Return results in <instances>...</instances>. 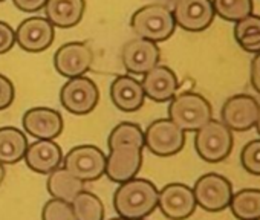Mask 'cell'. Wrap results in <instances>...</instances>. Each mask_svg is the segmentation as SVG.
Returning a JSON list of instances; mask_svg holds the SVG:
<instances>
[{"instance_id": "1", "label": "cell", "mask_w": 260, "mask_h": 220, "mask_svg": "<svg viewBox=\"0 0 260 220\" xmlns=\"http://www.w3.org/2000/svg\"><path fill=\"white\" fill-rule=\"evenodd\" d=\"M158 194L153 182L134 177L119 184L113 194V208L125 220H141L158 208Z\"/></svg>"}, {"instance_id": "2", "label": "cell", "mask_w": 260, "mask_h": 220, "mask_svg": "<svg viewBox=\"0 0 260 220\" xmlns=\"http://www.w3.org/2000/svg\"><path fill=\"white\" fill-rule=\"evenodd\" d=\"M130 28L137 37L152 40L155 43L169 40L176 29V22L172 10L161 4H150L134 13Z\"/></svg>"}, {"instance_id": "3", "label": "cell", "mask_w": 260, "mask_h": 220, "mask_svg": "<svg viewBox=\"0 0 260 220\" xmlns=\"http://www.w3.org/2000/svg\"><path fill=\"white\" fill-rule=\"evenodd\" d=\"M213 118V108L207 98L196 92L175 95L169 105V120L184 132H196Z\"/></svg>"}, {"instance_id": "4", "label": "cell", "mask_w": 260, "mask_h": 220, "mask_svg": "<svg viewBox=\"0 0 260 220\" xmlns=\"http://www.w3.org/2000/svg\"><path fill=\"white\" fill-rule=\"evenodd\" d=\"M233 132L217 120H210L205 126L196 130L194 149L201 159L210 164L225 161L233 150Z\"/></svg>"}, {"instance_id": "5", "label": "cell", "mask_w": 260, "mask_h": 220, "mask_svg": "<svg viewBox=\"0 0 260 220\" xmlns=\"http://www.w3.org/2000/svg\"><path fill=\"white\" fill-rule=\"evenodd\" d=\"M184 145L185 132L169 118L153 121L144 132V147H147L156 156H173L179 153Z\"/></svg>"}, {"instance_id": "6", "label": "cell", "mask_w": 260, "mask_h": 220, "mask_svg": "<svg viewBox=\"0 0 260 220\" xmlns=\"http://www.w3.org/2000/svg\"><path fill=\"white\" fill-rule=\"evenodd\" d=\"M193 194L198 206L208 212H219L230 206L233 197V185L225 176L208 173L196 180Z\"/></svg>"}, {"instance_id": "7", "label": "cell", "mask_w": 260, "mask_h": 220, "mask_svg": "<svg viewBox=\"0 0 260 220\" xmlns=\"http://www.w3.org/2000/svg\"><path fill=\"white\" fill-rule=\"evenodd\" d=\"M100 101V89L98 86L87 77H75L69 78L68 83L63 84L60 90V102L74 115H87Z\"/></svg>"}, {"instance_id": "8", "label": "cell", "mask_w": 260, "mask_h": 220, "mask_svg": "<svg viewBox=\"0 0 260 220\" xmlns=\"http://www.w3.org/2000/svg\"><path fill=\"white\" fill-rule=\"evenodd\" d=\"M63 167L80 180H98L106 170V155L96 145H77L63 158Z\"/></svg>"}, {"instance_id": "9", "label": "cell", "mask_w": 260, "mask_h": 220, "mask_svg": "<svg viewBox=\"0 0 260 220\" xmlns=\"http://www.w3.org/2000/svg\"><path fill=\"white\" fill-rule=\"evenodd\" d=\"M143 149L137 144H121L110 149V153L106 156L104 174L115 184L137 177L143 165Z\"/></svg>"}, {"instance_id": "10", "label": "cell", "mask_w": 260, "mask_h": 220, "mask_svg": "<svg viewBox=\"0 0 260 220\" xmlns=\"http://www.w3.org/2000/svg\"><path fill=\"white\" fill-rule=\"evenodd\" d=\"M161 49L158 45L147 39H132L121 49V61L124 69L134 75H144L159 64Z\"/></svg>"}, {"instance_id": "11", "label": "cell", "mask_w": 260, "mask_h": 220, "mask_svg": "<svg viewBox=\"0 0 260 220\" xmlns=\"http://www.w3.org/2000/svg\"><path fill=\"white\" fill-rule=\"evenodd\" d=\"M260 104L251 95L239 93L230 96L220 110L222 123L231 132H246L257 123Z\"/></svg>"}, {"instance_id": "12", "label": "cell", "mask_w": 260, "mask_h": 220, "mask_svg": "<svg viewBox=\"0 0 260 220\" xmlns=\"http://www.w3.org/2000/svg\"><path fill=\"white\" fill-rule=\"evenodd\" d=\"M193 188L185 184H167L158 194V208L170 220H185L196 211Z\"/></svg>"}, {"instance_id": "13", "label": "cell", "mask_w": 260, "mask_h": 220, "mask_svg": "<svg viewBox=\"0 0 260 220\" xmlns=\"http://www.w3.org/2000/svg\"><path fill=\"white\" fill-rule=\"evenodd\" d=\"M172 13L176 26L188 32L205 31L216 16L211 0H176Z\"/></svg>"}, {"instance_id": "14", "label": "cell", "mask_w": 260, "mask_h": 220, "mask_svg": "<svg viewBox=\"0 0 260 220\" xmlns=\"http://www.w3.org/2000/svg\"><path fill=\"white\" fill-rule=\"evenodd\" d=\"M93 63L92 49L83 42H71L60 46L54 55L57 72L66 78L84 75Z\"/></svg>"}, {"instance_id": "15", "label": "cell", "mask_w": 260, "mask_h": 220, "mask_svg": "<svg viewBox=\"0 0 260 220\" xmlns=\"http://www.w3.org/2000/svg\"><path fill=\"white\" fill-rule=\"evenodd\" d=\"M54 25L46 17H29L16 31V43L28 52L46 51L54 43Z\"/></svg>"}, {"instance_id": "16", "label": "cell", "mask_w": 260, "mask_h": 220, "mask_svg": "<svg viewBox=\"0 0 260 220\" xmlns=\"http://www.w3.org/2000/svg\"><path fill=\"white\" fill-rule=\"evenodd\" d=\"M23 129L37 139H55L61 135L64 123L61 115L49 107H32L23 115Z\"/></svg>"}, {"instance_id": "17", "label": "cell", "mask_w": 260, "mask_h": 220, "mask_svg": "<svg viewBox=\"0 0 260 220\" xmlns=\"http://www.w3.org/2000/svg\"><path fill=\"white\" fill-rule=\"evenodd\" d=\"M110 99L121 112L132 114L143 107L146 93L141 81L130 75H119L112 81Z\"/></svg>"}, {"instance_id": "18", "label": "cell", "mask_w": 260, "mask_h": 220, "mask_svg": "<svg viewBox=\"0 0 260 220\" xmlns=\"http://www.w3.org/2000/svg\"><path fill=\"white\" fill-rule=\"evenodd\" d=\"M141 86L147 98L156 102H166L176 95L179 89V81L176 74L169 66L158 64L143 75Z\"/></svg>"}, {"instance_id": "19", "label": "cell", "mask_w": 260, "mask_h": 220, "mask_svg": "<svg viewBox=\"0 0 260 220\" xmlns=\"http://www.w3.org/2000/svg\"><path fill=\"white\" fill-rule=\"evenodd\" d=\"M23 159L32 171L49 174L63 164V152L54 139H39L28 145Z\"/></svg>"}, {"instance_id": "20", "label": "cell", "mask_w": 260, "mask_h": 220, "mask_svg": "<svg viewBox=\"0 0 260 220\" xmlns=\"http://www.w3.org/2000/svg\"><path fill=\"white\" fill-rule=\"evenodd\" d=\"M86 10V0H48L45 5L46 19L57 28L77 26Z\"/></svg>"}, {"instance_id": "21", "label": "cell", "mask_w": 260, "mask_h": 220, "mask_svg": "<svg viewBox=\"0 0 260 220\" xmlns=\"http://www.w3.org/2000/svg\"><path fill=\"white\" fill-rule=\"evenodd\" d=\"M28 145V138L22 130L16 127L0 129V162L4 165H13L22 161Z\"/></svg>"}, {"instance_id": "22", "label": "cell", "mask_w": 260, "mask_h": 220, "mask_svg": "<svg viewBox=\"0 0 260 220\" xmlns=\"http://www.w3.org/2000/svg\"><path fill=\"white\" fill-rule=\"evenodd\" d=\"M46 188L54 199L72 202L75 196L84 190V182L71 174L64 167H58L48 174Z\"/></svg>"}, {"instance_id": "23", "label": "cell", "mask_w": 260, "mask_h": 220, "mask_svg": "<svg viewBox=\"0 0 260 220\" xmlns=\"http://www.w3.org/2000/svg\"><path fill=\"white\" fill-rule=\"evenodd\" d=\"M228 208L239 220H260V190L245 188L233 193Z\"/></svg>"}, {"instance_id": "24", "label": "cell", "mask_w": 260, "mask_h": 220, "mask_svg": "<svg viewBox=\"0 0 260 220\" xmlns=\"http://www.w3.org/2000/svg\"><path fill=\"white\" fill-rule=\"evenodd\" d=\"M234 39L243 51L249 54H258L260 52V16L249 14L248 17L236 22Z\"/></svg>"}, {"instance_id": "25", "label": "cell", "mask_w": 260, "mask_h": 220, "mask_svg": "<svg viewBox=\"0 0 260 220\" xmlns=\"http://www.w3.org/2000/svg\"><path fill=\"white\" fill-rule=\"evenodd\" d=\"M77 220H104V205L101 199L90 193L81 191L71 202Z\"/></svg>"}, {"instance_id": "26", "label": "cell", "mask_w": 260, "mask_h": 220, "mask_svg": "<svg viewBox=\"0 0 260 220\" xmlns=\"http://www.w3.org/2000/svg\"><path fill=\"white\" fill-rule=\"evenodd\" d=\"M214 13L226 22H239L254 11L252 0H211Z\"/></svg>"}, {"instance_id": "27", "label": "cell", "mask_w": 260, "mask_h": 220, "mask_svg": "<svg viewBox=\"0 0 260 220\" xmlns=\"http://www.w3.org/2000/svg\"><path fill=\"white\" fill-rule=\"evenodd\" d=\"M121 144H137L140 147H144L143 129L134 123H119L116 127L112 129L107 139V145L109 149H113Z\"/></svg>"}, {"instance_id": "28", "label": "cell", "mask_w": 260, "mask_h": 220, "mask_svg": "<svg viewBox=\"0 0 260 220\" xmlns=\"http://www.w3.org/2000/svg\"><path fill=\"white\" fill-rule=\"evenodd\" d=\"M42 220H77L71 202L61 199H51L42 209Z\"/></svg>"}, {"instance_id": "29", "label": "cell", "mask_w": 260, "mask_h": 220, "mask_svg": "<svg viewBox=\"0 0 260 220\" xmlns=\"http://www.w3.org/2000/svg\"><path fill=\"white\" fill-rule=\"evenodd\" d=\"M240 164L245 171L260 176V139L249 141L240 152Z\"/></svg>"}, {"instance_id": "30", "label": "cell", "mask_w": 260, "mask_h": 220, "mask_svg": "<svg viewBox=\"0 0 260 220\" xmlns=\"http://www.w3.org/2000/svg\"><path fill=\"white\" fill-rule=\"evenodd\" d=\"M16 98V89L10 78L0 74V110L8 108Z\"/></svg>"}, {"instance_id": "31", "label": "cell", "mask_w": 260, "mask_h": 220, "mask_svg": "<svg viewBox=\"0 0 260 220\" xmlns=\"http://www.w3.org/2000/svg\"><path fill=\"white\" fill-rule=\"evenodd\" d=\"M16 45V32L14 29L7 23L0 22V55L10 52Z\"/></svg>"}, {"instance_id": "32", "label": "cell", "mask_w": 260, "mask_h": 220, "mask_svg": "<svg viewBox=\"0 0 260 220\" xmlns=\"http://www.w3.org/2000/svg\"><path fill=\"white\" fill-rule=\"evenodd\" d=\"M48 0H13L17 10L23 13H37L42 8H45Z\"/></svg>"}, {"instance_id": "33", "label": "cell", "mask_w": 260, "mask_h": 220, "mask_svg": "<svg viewBox=\"0 0 260 220\" xmlns=\"http://www.w3.org/2000/svg\"><path fill=\"white\" fill-rule=\"evenodd\" d=\"M251 84L254 90L260 95V52L251 61Z\"/></svg>"}, {"instance_id": "34", "label": "cell", "mask_w": 260, "mask_h": 220, "mask_svg": "<svg viewBox=\"0 0 260 220\" xmlns=\"http://www.w3.org/2000/svg\"><path fill=\"white\" fill-rule=\"evenodd\" d=\"M5 174H7V170H5L4 164L0 162V185H2V182H4V179H5Z\"/></svg>"}, {"instance_id": "35", "label": "cell", "mask_w": 260, "mask_h": 220, "mask_svg": "<svg viewBox=\"0 0 260 220\" xmlns=\"http://www.w3.org/2000/svg\"><path fill=\"white\" fill-rule=\"evenodd\" d=\"M255 129H257V133L260 135V107H258V117H257V123H255V126H254Z\"/></svg>"}, {"instance_id": "36", "label": "cell", "mask_w": 260, "mask_h": 220, "mask_svg": "<svg viewBox=\"0 0 260 220\" xmlns=\"http://www.w3.org/2000/svg\"><path fill=\"white\" fill-rule=\"evenodd\" d=\"M110 220H125V218H122V217H113V218H110Z\"/></svg>"}, {"instance_id": "37", "label": "cell", "mask_w": 260, "mask_h": 220, "mask_svg": "<svg viewBox=\"0 0 260 220\" xmlns=\"http://www.w3.org/2000/svg\"><path fill=\"white\" fill-rule=\"evenodd\" d=\"M0 2H4V0H0Z\"/></svg>"}, {"instance_id": "38", "label": "cell", "mask_w": 260, "mask_h": 220, "mask_svg": "<svg viewBox=\"0 0 260 220\" xmlns=\"http://www.w3.org/2000/svg\"><path fill=\"white\" fill-rule=\"evenodd\" d=\"M141 220H144V218H141Z\"/></svg>"}]
</instances>
